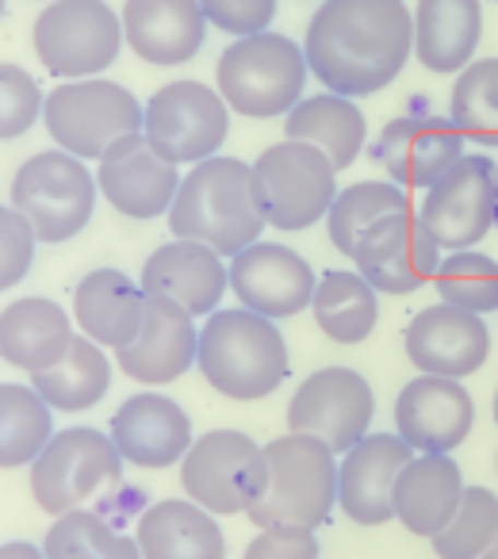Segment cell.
Masks as SVG:
<instances>
[{"label": "cell", "instance_id": "50", "mask_svg": "<svg viewBox=\"0 0 498 559\" xmlns=\"http://www.w3.org/2000/svg\"><path fill=\"white\" fill-rule=\"evenodd\" d=\"M47 4H50V0H47Z\"/></svg>", "mask_w": 498, "mask_h": 559}, {"label": "cell", "instance_id": "31", "mask_svg": "<svg viewBox=\"0 0 498 559\" xmlns=\"http://www.w3.org/2000/svg\"><path fill=\"white\" fill-rule=\"evenodd\" d=\"M365 116L349 96L337 93H319L304 96L296 108L288 111V123H284V139L307 142V146L322 150V154L334 162V169H349L353 162L365 150Z\"/></svg>", "mask_w": 498, "mask_h": 559}, {"label": "cell", "instance_id": "2", "mask_svg": "<svg viewBox=\"0 0 498 559\" xmlns=\"http://www.w3.org/2000/svg\"><path fill=\"white\" fill-rule=\"evenodd\" d=\"M258 200H253V165L238 157H208L180 177L177 200L169 207L173 238L200 241L218 257H234L261 241L265 230Z\"/></svg>", "mask_w": 498, "mask_h": 559}, {"label": "cell", "instance_id": "33", "mask_svg": "<svg viewBox=\"0 0 498 559\" xmlns=\"http://www.w3.org/2000/svg\"><path fill=\"white\" fill-rule=\"evenodd\" d=\"M32 388L43 395V403L50 411L78 414L96 406L111 388V360L104 357V349L96 342H88L85 334H73L70 349L58 365H50L47 372H32Z\"/></svg>", "mask_w": 498, "mask_h": 559}, {"label": "cell", "instance_id": "27", "mask_svg": "<svg viewBox=\"0 0 498 559\" xmlns=\"http://www.w3.org/2000/svg\"><path fill=\"white\" fill-rule=\"evenodd\" d=\"M142 559H226V536L215 513L192 498H165L139 518L134 528Z\"/></svg>", "mask_w": 498, "mask_h": 559}, {"label": "cell", "instance_id": "3", "mask_svg": "<svg viewBox=\"0 0 498 559\" xmlns=\"http://www.w3.org/2000/svg\"><path fill=\"white\" fill-rule=\"evenodd\" d=\"M195 365L203 380L234 403H258L273 395L292 372L288 345L276 322L246 307L208 314V326L200 330L195 345Z\"/></svg>", "mask_w": 498, "mask_h": 559}, {"label": "cell", "instance_id": "40", "mask_svg": "<svg viewBox=\"0 0 498 559\" xmlns=\"http://www.w3.org/2000/svg\"><path fill=\"white\" fill-rule=\"evenodd\" d=\"M43 104L47 100L32 73L0 62V139H20L32 131L43 116Z\"/></svg>", "mask_w": 498, "mask_h": 559}, {"label": "cell", "instance_id": "28", "mask_svg": "<svg viewBox=\"0 0 498 559\" xmlns=\"http://www.w3.org/2000/svg\"><path fill=\"white\" fill-rule=\"evenodd\" d=\"M479 39V0H418L414 4V55L429 73H460L464 66H472Z\"/></svg>", "mask_w": 498, "mask_h": 559}, {"label": "cell", "instance_id": "39", "mask_svg": "<svg viewBox=\"0 0 498 559\" xmlns=\"http://www.w3.org/2000/svg\"><path fill=\"white\" fill-rule=\"evenodd\" d=\"M498 540V495L487 487H464L460 510L434 536V556L441 559H479Z\"/></svg>", "mask_w": 498, "mask_h": 559}, {"label": "cell", "instance_id": "42", "mask_svg": "<svg viewBox=\"0 0 498 559\" xmlns=\"http://www.w3.org/2000/svg\"><path fill=\"white\" fill-rule=\"evenodd\" d=\"M208 24H215L226 35H261L269 32L276 16V0H200Z\"/></svg>", "mask_w": 498, "mask_h": 559}, {"label": "cell", "instance_id": "44", "mask_svg": "<svg viewBox=\"0 0 498 559\" xmlns=\"http://www.w3.org/2000/svg\"><path fill=\"white\" fill-rule=\"evenodd\" d=\"M0 559H47V551L27 540H9V544H0Z\"/></svg>", "mask_w": 498, "mask_h": 559}, {"label": "cell", "instance_id": "43", "mask_svg": "<svg viewBox=\"0 0 498 559\" xmlns=\"http://www.w3.org/2000/svg\"><path fill=\"white\" fill-rule=\"evenodd\" d=\"M241 559H319V536L315 528L269 525L246 544Z\"/></svg>", "mask_w": 498, "mask_h": 559}, {"label": "cell", "instance_id": "14", "mask_svg": "<svg viewBox=\"0 0 498 559\" xmlns=\"http://www.w3.org/2000/svg\"><path fill=\"white\" fill-rule=\"evenodd\" d=\"M372 414L376 399L365 376L334 365L299 383L288 403V429L322 441L334 456H345L353 444L368 437Z\"/></svg>", "mask_w": 498, "mask_h": 559}, {"label": "cell", "instance_id": "6", "mask_svg": "<svg viewBox=\"0 0 498 559\" xmlns=\"http://www.w3.org/2000/svg\"><path fill=\"white\" fill-rule=\"evenodd\" d=\"M337 195V169L322 150L284 139L253 162V200L269 226L292 234L327 218Z\"/></svg>", "mask_w": 498, "mask_h": 559}, {"label": "cell", "instance_id": "15", "mask_svg": "<svg viewBox=\"0 0 498 559\" xmlns=\"http://www.w3.org/2000/svg\"><path fill=\"white\" fill-rule=\"evenodd\" d=\"M230 292L261 319H292L315 299V269L281 241H253L230 257Z\"/></svg>", "mask_w": 498, "mask_h": 559}, {"label": "cell", "instance_id": "34", "mask_svg": "<svg viewBox=\"0 0 498 559\" xmlns=\"http://www.w3.org/2000/svg\"><path fill=\"white\" fill-rule=\"evenodd\" d=\"M403 211H414L411 195H406V188L391 185V180H360L353 188H342L327 211L330 241H334L337 253H345L353 261L360 241L380 223H388L391 215H403Z\"/></svg>", "mask_w": 498, "mask_h": 559}, {"label": "cell", "instance_id": "26", "mask_svg": "<svg viewBox=\"0 0 498 559\" xmlns=\"http://www.w3.org/2000/svg\"><path fill=\"white\" fill-rule=\"evenodd\" d=\"M73 319L100 349H123L146 319V292L119 269H93L73 292Z\"/></svg>", "mask_w": 498, "mask_h": 559}, {"label": "cell", "instance_id": "7", "mask_svg": "<svg viewBox=\"0 0 498 559\" xmlns=\"http://www.w3.org/2000/svg\"><path fill=\"white\" fill-rule=\"evenodd\" d=\"M96 177L85 162L66 150L27 157L12 177V207L32 223L39 241H70L88 226L96 211Z\"/></svg>", "mask_w": 498, "mask_h": 559}, {"label": "cell", "instance_id": "30", "mask_svg": "<svg viewBox=\"0 0 498 559\" xmlns=\"http://www.w3.org/2000/svg\"><path fill=\"white\" fill-rule=\"evenodd\" d=\"M464 498V475L449 456H414L395 483V518L406 533L434 540Z\"/></svg>", "mask_w": 498, "mask_h": 559}, {"label": "cell", "instance_id": "38", "mask_svg": "<svg viewBox=\"0 0 498 559\" xmlns=\"http://www.w3.org/2000/svg\"><path fill=\"white\" fill-rule=\"evenodd\" d=\"M434 288L441 304L483 319V314L498 311V261L487 253H475V249H456L437 264Z\"/></svg>", "mask_w": 498, "mask_h": 559}, {"label": "cell", "instance_id": "45", "mask_svg": "<svg viewBox=\"0 0 498 559\" xmlns=\"http://www.w3.org/2000/svg\"><path fill=\"white\" fill-rule=\"evenodd\" d=\"M479 559H498V540H495V544H490V548H487V551H483V556H479Z\"/></svg>", "mask_w": 498, "mask_h": 559}, {"label": "cell", "instance_id": "25", "mask_svg": "<svg viewBox=\"0 0 498 559\" xmlns=\"http://www.w3.org/2000/svg\"><path fill=\"white\" fill-rule=\"evenodd\" d=\"M123 39L150 66H185L208 39L200 0H127Z\"/></svg>", "mask_w": 498, "mask_h": 559}, {"label": "cell", "instance_id": "13", "mask_svg": "<svg viewBox=\"0 0 498 559\" xmlns=\"http://www.w3.org/2000/svg\"><path fill=\"white\" fill-rule=\"evenodd\" d=\"M498 207V165L483 154H464L418 207V223L441 249H472L495 226Z\"/></svg>", "mask_w": 498, "mask_h": 559}, {"label": "cell", "instance_id": "46", "mask_svg": "<svg viewBox=\"0 0 498 559\" xmlns=\"http://www.w3.org/2000/svg\"><path fill=\"white\" fill-rule=\"evenodd\" d=\"M490 414H495V421H498V391H495V406H490Z\"/></svg>", "mask_w": 498, "mask_h": 559}, {"label": "cell", "instance_id": "41", "mask_svg": "<svg viewBox=\"0 0 498 559\" xmlns=\"http://www.w3.org/2000/svg\"><path fill=\"white\" fill-rule=\"evenodd\" d=\"M35 246H39V238H35L32 223L16 207L0 203V292L16 288L20 280L32 272Z\"/></svg>", "mask_w": 498, "mask_h": 559}, {"label": "cell", "instance_id": "16", "mask_svg": "<svg viewBox=\"0 0 498 559\" xmlns=\"http://www.w3.org/2000/svg\"><path fill=\"white\" fill-rule=\"evenodd\" d=\"M464 157V134L452 119L406 111L372 142V162L399 188H434Z\"/></svg>", "mask_w": 498, "mask_h": 559}, {"label": "cell", "instance_id": "11", "mask_svg": "<svg viewBox=\"0 0 498 559\" xmlns=\"http://www.w3.org/2000/svg\"><path fill=\"white\" fill-rule=\"evenodd\" d=\"M119 475H123V456H119L111 433L88 426L62 429L35 456L32 495L43 513L62 518L70 510H81L104 487L119 483Z\"/></svg>", "mask_w": 498, "mask_h": 559}, {"label": "cell", "instance_id": "10", "mask_svg": "<svg viewBox=\"0 0 498 559\" xmlns=\"http://www.w3.org/2000/svg\"><path fill=\"white\" fill-rule=\"evenodd\" d=\"M43 70L62 81L104 73L123 47V20L104 0H50L32 27Z\"/></svg>", "mask_w": 498, "mask_h": 559}, {"label": "cell", "instance_id": "32", "mask_svg": "<svg viewBox=\"0 0 498 559\" xmlns=\"http://www.w3.org/2000/svg\"><path fill=\"white\" fill-rule=\"evenodd\" d=\"M311 311L330 342L360 345L372 337L376 322H380V299H376V288L360 272L330 269L315 284Z\"/></svg>", "mask_w": 498, "mask_h": 559}, {"label": "cell", "instance_id": "4", "mask_svg": "<svg viewBox=\"0 0 498 559\" xmlns=\"http://www.w3.org/2000/svg\"><path fill=\"white\" fill-rule=\"evenodd\" d=\"M269 483L265 495L249 506L253 525H327L337 502V460L322 441L307 433H284L265 444Z\"/></svg>", "mask_w": 498, "mask_h": 559}, {"label": "cell", "instance_id": "19", "mask_svg": "<svg viewBox=\"0 0 498 559\" xmlns=\"http://www.w3.org/2000/svg\"><path fill=\"white\" fill-rule=\"evenodd\" d=\"M96 188L127 218H162L177 200L180 173L154 150L142 131L119 139L96 169Z\"/></svg>", "mask_w": 498, "mask_h": 559}, {"label": "cell", "instance_id": "29", "mask_svg": "<svg viewBox=\"0 0 498 559\" xmlns=\"http://www.w3.org/2000/svg\"><path fill=\"white\" fill-rule=\"evenodd\" d=\"M73 342L70 311L55 299H16L12 307L0 311V360L24 372H47L50 365L66 357Z\"/></svg>", "mask_w": 498, "mask_h": 559}, {"label": "cell", "instance_id": "35", "mask_svg": "<svg viewBox=\"0 0 498 559\" xmlns=\"http://www.w3.org/2000/svg\"><path fill=\"white\" fill-rule=\"evenodd\" d=\"M50 437H55V421L39 391L0 383V467L35 464Z\"/></svg>", "mask_w": 498, "mask_h": 559}, {"label": "cell", "instance_id": "23", "mask_svg": "<svg viewBox=\"0 0 498 559\" xmlns=\"http://www.w3.org/2000/svg\"><path fill=\"white\" fill-rule=\"evenodd\" d=\"M142 292L146 296H162L185 307L192 319L200 314H215L226 296L230 272H226L223 257L215 249L200 246V241L173 238L169 246L154 249L142 264Z\"/></svg>", "mask_w": 498, "mask_h": 559}, {"label": "cell", "instance_id": "8", "mask_svg": "<svg viewBox=\"0 0 498 559\" xmlns=\"http://www.w3.org/2000/svg\"><path fill=\"white\" fill-rule=\"evenodd\" d=\"M43 123L66 154L100 162L119 139L142 131V104L116 81H62L43 104Z\"/></svg>", "mask_w": 498, "mask_h": 559}, {"label": "cell", "instance_id": "1", "mask_svg": "<svg viewBox=\"0 0 498 559\" xmlns=\"http://www.w3.org/2000/svg\"><path fill=\"white\" fill-rule=\"evenodd\" d=\"M414 50L406 0H322L307 24V70L327 93L372 96L403 73Z\"/></svg>", "mask_w": 498, "mask_h": 559}, {"label": "cell", "instance_id": "21", "mask_svg": "<svg viewBox=\"0 0 498 559\" xmlns=\"http://www.w3.org/2000/svg\"><path fill=\"white\" fill-rule=\"evenodd\" d=\"M490 334L487 322L472 311L437 304L426 307L406 326V357L422 376L464 380L487 365Z\"/></svg>", "mask_w": 498, "mask_h": 559}, {"label": "cell", "instance_id": "17", "mask_svg": "<svg viewBox=\"0 0 498 559\" xmlns=\"http://www.w3.org/2000/svg\"><path fill=\"white\" fill-rule=\"evenodd\" d=\"M475 426V403L460 380L418 376L395 399V433L414 456H449Z\"/></svg>", "mask_w": 498, "mask_h": 559}, {"label": "cell", "instance_id": "20", "mask_svg": "<svg viewBox=\"0 0 498 559\" xmlns=\"http://www.w3.org/2000/svg\"><path fill=\"white\" fill-rule=\"evenodd\" d=\"M414 460L399 433H368L337 464V506L353 525H388L395 518V483Z\"/></svg>", "mask_w": 498, "mask_h": 559}, {"label": "cell", "instance_id": "49", "mask_svg": "<svg viewBox=\"0 0 498 559\" xmlns=\"http://www.w3.org/2000/svg\"><path fill=\"white\" fill-rule=\"evenodd\" d=\"M495 4H498V0H495Z\"/></svg>", "mask_w": 498, "mask_h": 559}, {"label": "cell", "instance_id": "18", "mask_svg": "<svg viewBox=\"0 0 498 559\" xmlns=\"http://www.w3.org/2000/svg\"><path fill=\"white\" fill-rule=\"evenodd\" d=\"M360 276L383 296H411V292L434 284L441 246L429 238V230L418 223V211H403L380 223L353 253Z\"/></svg>", "mask_w": 498, "mask_h": 559}, {"label": "cell", "instance_id": "12", "mask_svg": "<svg viewBox=\"0 0 498 559\" xmlns=\"http://www.w3.org/2000/svg\"><path fill=\"white\" fill-rule=\"evenodd\" d=\"M142 134L173 165H200L223 150L230 134V108L200 81H173L142 108Z\"/></svg>", "mask_w": 498, "mask_h": 559}, {"label": "cell", "instance_id": "37", "mask_svg": "<svg viewBox=\"0 0 498 559\" xmlns=\"http://www.w3.org/2000/svg\"><path fill=\"white\" fill-rule=\"evenodd\" d=\"M449 119L464 139L498 146V58H479L456 73Z\"/></svg>", "mask_w": 498, "mask_h": 559}, {"label": "cell", "instance_id": "36", "mask_svg": "<svg viewBox=\"0 0 498 559\" xmlns=\"http://www.w3.org/2000/svg\"><path fill=\"white\" fill-rule=\"evenodd\" d=\"M43 551L47 559H142L139 540L119 533L93 510H70L55 518Z\"/></svg>", "mask_w": 498, "mask_h": 559}, {"label": "cell", "instance_id": "5", "mask_svg": "<svg viewBox=\"0 0 498 559\" xmlns=\"http://www.w3.org/2000/svg\"><path fill=\"white\" fill-rule=\"evenodd\" d=\"M218 96L226 108L249 119L288 116L304 100L307 55L288 35L261 32L234 39L215 66Z\"/></svg>", "mask_w": 498, "mask_h": 559}, {"label": "cell", "instance_id": "48", "mask_svg": "<svg viewBox=\"0 0 498 559\" xmlns=\"http://www.w3.org/2000/svg\"><path fill=\"white\" fill-rule=\"evenodd\" d=\"M495 226H498V207H495Z\"/></svg>", "mask_w": 498, "mask_h": 559}, {"label": "cell", "instance_id": "22", "mask_svg": "<svg viewBox=\"0 0 498 559\" xmlns=\"http://www.w3.org/2000/svg\"><path fill=\"white\" fill-rule=\"evenodd\" d=\"M195 319L180 304L162 296H146V319L134 342H127L123 349H116V365L123 368V376L139 383H173L195 365Z\"/></svg>", "mask_w": 498, "mask_h": 559}, {"label": "cell", "instance_id": "9", "mask_svg": "<svg viewBox=\"0 0 498 559\" xmlns=\"http://www.w3.org/2000/svg\"><path fill=\"white\" fill-rule=\"evenodd\" d=\"M265 444L238 429H211L195 437L180 460V487L208 513H246L265 495Z\"/></svg>", "mask_w": 498, "mask_h": 559}, {"label": "cell", "instance_id": "47", "mask_svg": "<svg viewBox=\"0 0 498 559\" xmlns=\"http://www.w3.org/2000/svg\"><path fill=\"white\" fill-rule=\"evenodd\" d=\"M0 16H4V0H0Z\"/></svg>", "mask_w": 498, "mask_h": 559}, {"label": "cell", "instance_id": "24", "mask_svg": "<svg viewBox=\"0 0 498 559\" xmlns=\"http://www.w3.org/2000/svg\"><path fill=\"white\" fill-rule=\"evenodd\" d=\"M111 441L123 464L134 467H169L180 464L192 449V421L169 395H131L111 414Z\"/></svg>", "mask_w": 498, "mask_h": 559}]
</instances>
